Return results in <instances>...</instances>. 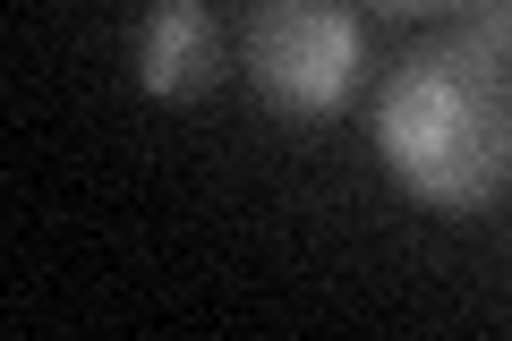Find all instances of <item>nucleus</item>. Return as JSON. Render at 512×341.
<instances>
[{"mask_svg":"<svg viewBox=\"0 0 512 341\" xmlns=\"http://www.w3.org/2000/svg\"><path fill=\"white\" fill-rule=\"evenodd\" d=\"M384 162L444 214H478L512 180V52L444 26L376 94Z\"/></svg>","mask_w":512,"mask_h":341,"instance_id":"nucleus-1","label":"nucleus"},{"mask_svg":"<svg viewBox=\"0 0 512 341\" xmlns=\"http://www.w3.org/2000/svg\"><path fill=\"white\" fill-rule=\"evenodd\" d=\"M239 60L274 111L316 120L359 86V18L342 0H256L239 26Z\"/></svg>","mask_w":512,"mask_h":341,"instance_id":"nucleus-2","label":"nucleus"},{"mask_svg":"<svg viewBox=\"0 0 512 341\" xmlns=\"http://www.w3.org/2000/svg\"><path fill=\"white\" fill-rule=\"evenodd\" d=\"M137 77H146V94H163V103H188V94H205L222 77V26L205 18V0H163L146 18V35H137Z\"/></svg>","mask_w":512,"mask_h":341,"instance_id":"nucleus-3","label":"nucleus"},{"mask_svg":"<svg viewBox=\"0 0 512 341\" xmlns=\"http://www.w3.org/2000/svg\"><path fill=\"white\" fill-rule=\"evenodd\" d=\"M461 35L495 43V52H512V0H461Z\"/></svg>","mask_w":512,"mask_h":341,"instance_id":"nucleus-4","label":"nucleus"},{"mask_svg":"<svg viewBox=\"0 0 512 341\" xmlns=\"http://www.w3.org/2000/svg\"><path fill=\"white\" fill-rule=\"evenodd\" d=\"M384 18H427V9H461V0H376Z\"/></svg>","mask_w":512,"mask_h":341,"instance_id":"nucleus-5","label":"nucleus"}]
</instances>
